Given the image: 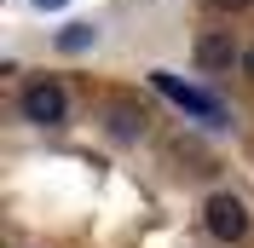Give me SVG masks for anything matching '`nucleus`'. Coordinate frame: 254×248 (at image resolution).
I'll list each match as a JSON object with an SVG mask.
<instances>
[{"label": "nucleus", "mask_w": 254, "mask_h": 248, "mask_svg": "<svg viewBox=\"0 0 254 248\" xmlns=\"http://www.w3.org/2000/svg\"><path fill=\"white\" fill-rule=\"evenodd\" d=\"M17 110H23L29 127H64V122H69V98H64L58 81H29L23 98H17Z\"/></svg>", "instance_id": "obj_1"}, {"label": "nucleus", "mask_w": 254, "mask_h": 248, "mask_svg": "<svg viewBox=\"0 0 254 248\" xmlns=\"http://www.w3.org/2000/svg\"><path fill=\"white\" fill-rule=\"evenodd\" d=\"M150 87H156L162 98H174L185 116H196V122H225V110H220V98H208V93H196V87H185L179 75H168V69H150Z\"/></svg>", "instance_id": "obj_2"}, {"label": "nucleus", "mask_w": 254, "mask_h": 248, "mask_svg": "<svg viewBox=\"0 0 254 248\" xmlns=\"http://www.w3.org/2000/svg\"><path fill=\"white\" fill-rule=\"evenodd\" d=\"M202 225H208V237H220V243H237V237H249V208H243L231 190H220V196H208Z\"/></svg>", "instance_id": "obj_3"}, {"label": "nucleus", "mask_w": 254, "mask_h": 248, "mask_svg": "<svg viewBox=\"0 0 254 248\" xmlns=\"http://www.w3.org/2000/svg\"><path fill=\"white\" fill-rule=\"evenodd\" d=\"M196 63L202 69H231V63H243V47L231 29H202L196 35Z\"/></svg>", "instance_id": "obj_4"}, {"label": "nucleus", "mask_w": 254, "mask_h": 248, "mask_svg": "<svg viewBox=\"0 0 254 248\" xmlns=\"http://www.w3.org/2000/svg\"><path fill=\"white\" fill-rule=\"evenodd\" d=\"M139 133H144V110L110 104V139H139Z\"/></svg>", "instance_id": "obj_5"}, {"label": "nucleus", "mask_w": 254, "mask_h": 248, "mask_svg": "<svg viewBox=\"0 0 254 248\" xmlns=\"http://www.w3.org/2000/svg\"><path fill=\"white\" fill-rule=\"evenodd\" d=\"M93 41H98V29H93V23H69V29L58 35V47H64V52H87Z\"/></svg>", "instance_id": "obj_6"}, {"label": "nucleus", "mask_w": 254, "mask_h": 248, "mask_svg": "<svg viewBox=\"0 0 254 248\" xmlns=\"http://www.w3.org/2000/svg\"><path fill=\"white\" fill-rule=\"evenodd\" d=\"M214 12H237V6H249V0H208Z\"/></svg>", "instance_id": "obj_7"}, {"label": "nucleus", "mask_w": 254, "mask_h": 248, "mask_svg": "<svg viewBox=\"0 0 254 248\" xmlns=\"http://www.w3.org/2000/svg\"><path fill=\"white\" fill-rule=\"evenodd\" d=\"M35 6H41V12H58V6H69V0H35Z\"/></svg>", "instance_id": "obj_8"}, {"label": "nucleus", "mask_w": 254, "mask_h": 248, "mask_svg": "<svg viewBox=\"0 0 254 248\" xmlns=\"http://www.w3.org/2000/svg\"><path fill=\"white\" fill-rule=\"evenodd\" d=\"M243 63H249V75H254V52H249V58H243Z\"/></svg>", "instance_id": "obj_9"}]
</instances>
